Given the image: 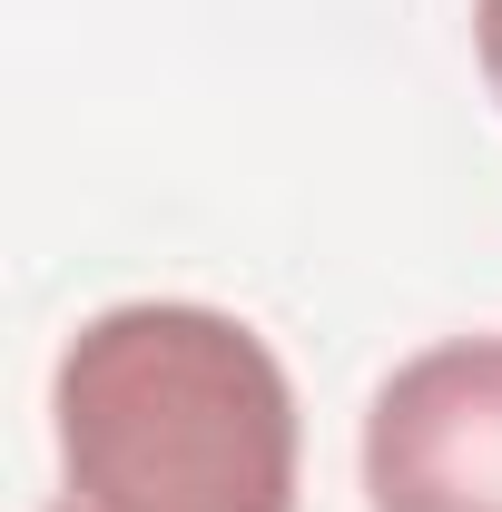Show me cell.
Listing matches in <instances>:
<instances>
[{"label": "cell", "instance_id": "obj_1", "mask_svg": "<svg viewBox=\"0 0 502 512\" xmlns=\"http://www.w3.org/2000/svg\"><path fill=\"white\" fill-rule=\"evenodd\" d=\"M60 473L89 512H296V384L217 306H109L69 335Z\"/></svg>", "mask_w": 502, "mask_h": 512}, {"label": "cell", "instance_id": "obj_2", "mask_svg": "<svg viewBox=\"0 0 502 512\" xmlns=\"http://www.w3.org/2000/svg\"><path fill=\"white\" fill-rule=\"evenodd\" d=\"M375 512H502V335L404 355L365 404Z\"/></svg>", "mask_w": 502, "mask_h": 512}, {"label": "cell", "instance_id": "obj_3", "mask_svg": "<svg viewBox=\"0 0 502 512\" xmlns=\"http://www.w3.org/2000/svg\"><path fill=\"white\" fill-rule=\"evenodd\" d=\"M473 50H483V79L502 99V0H473Z\"/></svg>", "mask_w": 502, "mask_h": 512}, {"label": "cell", "instance_id": "obj_4", "mask_svg": "<svg viewBox=\"0 0 502 512\" xmlns=\"http://www.w3.org/2000/svg\"><path fill=\"white\" fill-rule=\"evenodd\" d=\"M50 512H89V503H50Z\"/></svg>", "mask_w": 502, "mask_h": 512}]
</instances>
